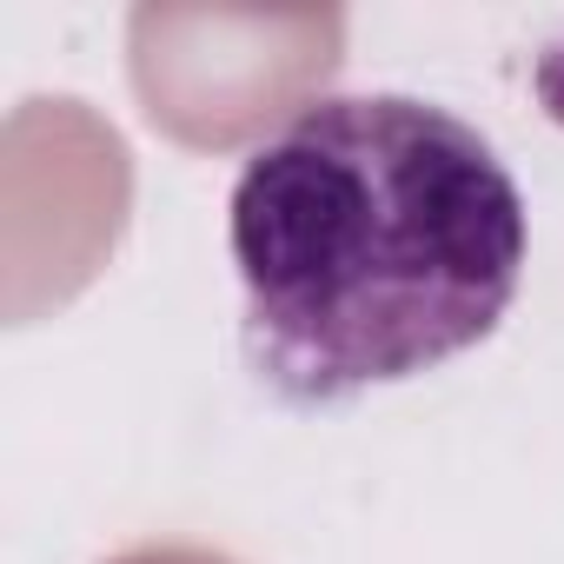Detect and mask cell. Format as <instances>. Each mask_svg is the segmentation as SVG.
Segmentation results:
<instances>
[{"label":"cell","mask_w":564,"mask_h":564,"mask_svg":"<svg viewBox=\"0 0 564 564\" xmlns=\"http://www.w3.org/2000/svg\"><path fill=\"white\" fill-rule=\"evenodd\" d=\"M226 239L252 372L326 405L491 339L524 279V193L458 113L339 94L246 153Z\"/></svg>","instance_id":"6da1fadb"}]
</instances>
